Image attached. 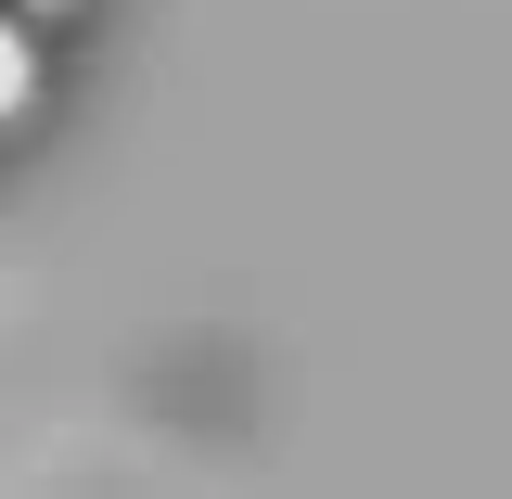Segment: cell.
Listing matches in <instances>:
<instances>
[{
    "label": "cell",
    "mask_w": 512,
    "mask_h": 499,
    "mask_svg": "<svg viewBox=\"0 0 512 499\" xmlns=\"http://www.w3.org/2000/svg\"><path fill=\"white\" fill-rule=\"evenodd\" d=\"M26 103H39V26H26V13L0 0V128L26 116Z\"/></svg>",
    "instance_id": "1"
},
{
    "label": "cell",
    "mask_w": 512,
    "mask_h": 499,
    "mask_svg": "<svg viewBox=\"0 0 512 499\" xmlns=\"http://www.w3.org/2000/svg\"><path fill=\"white\" fill-rule=\"evenodd\" d=\"M13 13H77V0H13Z\"/></svg>",
    "instance_id": "2"
}]
</instances>
